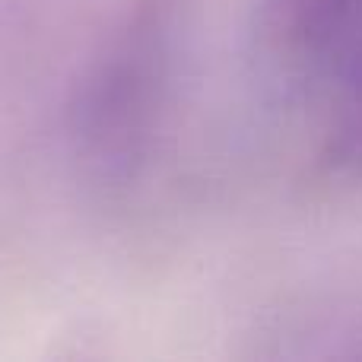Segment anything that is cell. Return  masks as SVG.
Here are the masks:
<instances>
[{
	"label": "cell",
	"instance_id": "obj_3",
	"mask_svg": "<svg viewBox=\"0 0 362 362\" xmlns=\"http://www.w3.org/2000/svg\"><path fill=\"white\" fill-rule=\"evenodd\" d=\"M321 115L308 156V185L325 197H362V42L318 83Z\"/></svg>",
	"mask_w": 362,
	"mask_h": 362
},
{
	"label": "cell",
	"instance_id": "obj_1",
	"mask_svg": "<svg viewBox=\"0 0 362 362\" xmlns=\"http://www.w3.org/2000/svg\"><path fill=\"white\" fill-rule=\"evenodd\" d=\"M187 0H137L70 102V150L86 181L124 191L153 163L175 95Z\"/></svg>",
	"mask_w": 362,
	"mask_h": 362
},
{
	"label": "cell",
	"instance_id": "obj_2",
	"mask_svg": "<svg viewBox=\"0 0 362 362\" xmlns=\"http://www.w3.org/2000/svg\"><path fill=\"white\" fill-rule=\"evenodd\" d=\"M264 54L296 83H315L362 42V0H261Z\"/></svg>",
	"mask_w": 362,
	"mask_h": 362
}]
</instances>
